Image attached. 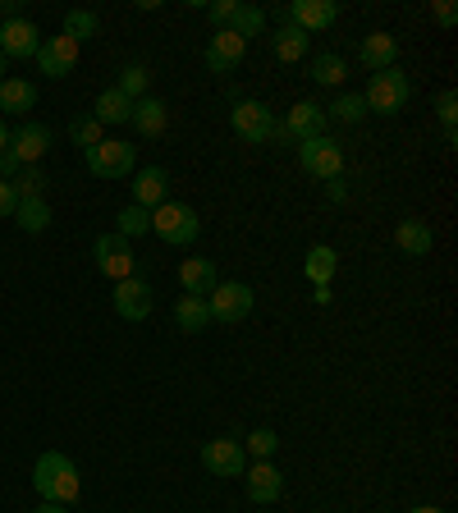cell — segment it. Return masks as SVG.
Listing matches in <instances>:
<instances>
[{"mask_svg": "<svg viewBox=\"0 0 458 513\" xmlns=\"http://www.w3.org/2000/svg\"><path fill=\"white\" fill-rule=\"evenodd\" d=\"M115 225H120V230H115L120 239H142V234L152 230V211H142V207H133L129 202V207L115 216Z\"/></svg>", "mask_w": 458, "mask_h": 513, "instance_id": "1f68e13d", "label": "cell"}, {"mask_svg": "<svg viewBox=\"0 0 458 513\" xmlns=\"http://www.w3.org/2000/svg\"><path fill=\"white\" fill-rule=\"evenodd\" d=\"M202 468H207L211 477H243V472H248V454H243L239 440L220 436V440L202 445Z\"/></svg>", "mask_w": 458, "mask_h": 513, "instance_id": "30bf717a", "label": "cell"}, {"mask_svg": "<svg viewBox=\"0 0 458 513\" xmlns=\"http://www.w3.org/2000/svg\"><path fill=\"white\" fill-rule=\"evenodd\" d=\"M413 513H445V509H436V504H417Z\"/></svg>", "mask_w": 458, "mask_h": 513, "instance_id": "7dc6e473", "label": "cell"}, {"mask_svg": "<svg viewBox=\"0 0 458 513\" xmlns=\"http://www.w3.org/2000/svg\"><path fill=\"white\" fill-rule=\"evenodd\" d=\"M152 284L138 280V275H129V280L115 284V312H120L124 321H147L152 317Z\"/></svg>", "mask_w": 458, "mask_h": 513, "instance_id": "8fae6325", "label": "cell"}, {"mask_svg": "<svg viewBox=\"0 0 458 513\" xmlns=\"http://www.w3.org/2000/svg\"><path fill=\"white\" fill-rule=\"evenodd\" d=\"M33 513H69V504H51V500H42Z\"/></svg>", "mask_w": 458, "mask_h": 513, "instance_id": "ee69618b", "label": "cell"}, {"mask_svg": "<svg viewBox=\"0 0 458 513\" xmlns=\"http://www.w3.org/2000/svg\"><path fill=\"white\" fill-rule=\"evenodd\" d=\"M312 83H321V88H335L339 78H344V55H335V51H321V55H312Z\"/></svg>", "mask_w": 458, "mask_h": 513, "instance_id": "f546056e", "label": "cell"}, {"mask_svg": "<svg viewBox=\"0 0 458 513\" xmlns=\"http://www.w3.org/2000/svg\"><path fill=\"white\" fill-rule=\"evenodd\" d=\"M165 120H170V110H165L161 97L133 101V120H129V124H138L142 138H161V133H165Z\"/></svg>", "mask_w": 458, "mask_h": 513, "instance_id": "44dd1931", "label": "cell"}, {"mask_svg": "<svg viewBox=\"0 0 458 513\" xmlns=\"http://www.w3.org/2000/svg\"><path fill=\"white\" fill-rule=\"evenodd\" d=\"M394 243H399L408 257H426V252H431V243H436V234H431V225H426V220H404V225L394 230Z\"/></svg>", "mask_w": 458, "mask_h": 513, "instance_id": "d4e9b609", "label": "cell"}, {"mask_svg": "<svg viewBox=\"0 0 458 513\" xmlns=\"http://www.w3.org/2000/svg\"><path fill=\"white\" fill-rule=\"evenodd\" d=\"M88 170L97 179H129L133 175V142L120 138H101L97 147H88Z\"/></svg>", "mask_w": 458, "mask_h": 513, "instance_id": "8992f818", "label": "cell"}, {"mask_svg": "<svg viewBox=\"0 0 458 513\" xmlns=\"http://www.w3.org/2000/svg\"><path fill=\"white\" fill-rule=\"evenodd\" d=\"M0 83H5V51H0Z\"/></svg>", "mask_w": 458, "mask_h": 513, "instance_id": "c3c4849f", "label": "cell"}, {"mask_svg": "<svg viewBox=\"0 0 458 513\" xmlns=\"http://www.w3.org/2000/svg\"><path fill=\"white\" fill-rule=\"evenodd\" d=\"M69 138H74L78 147L88 152V147H97V142H101V124L92 120V115H78V120L69 124Z\"/></svg>", "mask_w": 458, "mask_h": 513, "instance_id": "d590c367", "label": "cell"}, {"mask_svg": "<svg viewBox=\"0 0 458 513\" xmlns=\"http://www.w3.org/2000/svg\"><path fill=\"white\" fill-rule=\"evenodd\" d=\"M0 19L10 23V19H23L19 14V0H0Z\"/></svg>", "mask_w": 458, "mask_h": 513, "instance_id": "7bdbcfd3", "label": "cell"}, {"mask_svg": "<svg viewBox=\"0 0 458 513\" xmlns=\"http://www.w3.org/2000/svg\"><path fill=\"white\" fill-rule=\"evenodd\" d=\"M175 321H179V330H188V335L207 330V326H211V307H207V298L184 294V298L175 303Z\"/></svg>", "mask_w": 458, "mask_h": 513, "instance_id": "4316f807", "label": "cell"}, {"mask_svg": "<svg viewBox=\"0 0 458 513\" xmlns=\"http://www.w3.org/2000/svg\"><path fill=\"white\" fill-rule=\"evenodd\" d=\"M10 152L19 156V165H42V156L51 152V129L37 124V120L10 129Z\"/></svg>", "mask_w": 458, "mask_h": 513, "instance_id": "7c38bea8", "label": "cell"}, {"mask_svg": "<svg viewBox=\"0 0 458 513\" xmlns=\"http://www.w3.org/2000/svg\"><path fill=\"white\" fill-rule=\"evenodd\" d=\"M275 449H280V436H275L271 426H257V431H252V436H248V449H243V454H257V459H271Z\"/></svg>", "mask_w": 458, "mask_h": 513, "instance_id": "8d00e7d4", "label": "cell"}, {"mask_svg": "<svg viewBox=\"0 0 458 513\" xmlns=\"http://www.w3.org/2000/svg\"><path fill=\"white\" fill-rule=\"evenodd\" d=\"M0 152H10V124L0 120Z\"/></svg>", "mask_w": 458, "mask_h": 513, "instance_id": "bcb514c9", "label": "cell"}, {"mask_svg": "<svg viewBox=\"0 0 458 513\" xmlns=\"http://www.w3.org/2000/svg\"><path fill=\"white\" fill-rule=\"evenodd\" d=\"M23 165H19V156L14 152H0V179H5V184H14V175H19Z\"/></svg>", "mask_w": 458, "mask_h": 513, "instance_id": "b9f144b4", "label": "cell"}, {"mask_svg": "<svg viewBox=\"0 0 458 513\" xmlns=\"http://www.w3.org/2000/svg\"><path fill=\"white\" fill-rule=\"evenodd\" d=\"M37 106V88L28 78H5L0 83V110H10V115H28Z\"/></svg>", "mask_w": 458, "mask_h": 513, "instance_id": "cb8c5ba5", "label": "cell"}, {"mask_svg": "<svg viewBox=\"0 0 458 513\" xmlns=\"http://www.w3.org/2000/svg\"><path fill=\"white\" fill-rule=\"evenodd\" d=\"M330 298H335V294H330V284H321L317 294H312V303H317V307H326V303H330Z\"/></svg>", "mask_w": 458, "mask_h": 513, "instance_id": "f6af8a7d", "label": "cell"}, {"mask_svg": "<svg viewBox=\"0 0 458 513\" xmlns=\"http://www.w3.org/2000/svg\"><path fill=\"white\" fill-rule=\"evenodd\" d=\"M14 225L23 234H42L51 225V207H46V197H19V207H14Z\"/></svg>", "mask_w": 458, "mask_h": 513, "instance_id": "484cf974", "label": "cell"}, {"mask_svg": "<svg viewBox=\"0 0 458 513\" xmlns=\"http://www.w3.org/2000/svg\"><path fill=\"white\" fill-rule=\"evenodd\" d=\"M307 42H312V37H307L303 28L284 23L280 33H275V55H280L284 65H294V60H303V55H307Z\"/></svg>", "mask_w": 458, "mask_h": 513, "instance_id": "83f0119b", "label": "cell"}, {"mask_svg": "<svg viewBox=\"0 0 458 513\" xmlns=\"http://www.w3.org/2000/svg\"><path fill=\"white\" fill-rule=\"evenodd\" d=\"M92 120L101 124V129H106V124H129L133 120V101L124 97L120 88H106L97 97V110H92Z\"/></svg>", "mask_w": 458, "mask_h": 513, "instance_id": "603a6c76", "label": "cell"}, {"mask_svg": "<svg viewBox=\"0 0 458 513\" xmlns=\"http://www.w3.org/2000/svg\"><path fill=\"white\" fill-rule=\"evenodd\" d=\"M243 55H248V42L239 33H229V28H216L207 42V65L211 74H229V69L243 65Z\"/></svg>", "mask_w": 458, "mask_h": 513, "instance_id": "2e32d148", "label": "cell"}, {"mask_svg": "<svg viewBox=\"0 0 458 513\" xmlns=\"http://www.w3.org/2000/svg\"><path fill=\"white\" fill-rule=\"evenodd\" d=\"M243 481H248V500L252 504H275L284 495V472L275 468L271 459H257Z\"/></svg>", "mask_w": 458, "mask_h": 513, "instance_id": "ac0fdd59", "label": "cell"}, {"mask_svg": "<svg viewBox=\"0 0 458 513\" xmlns=\"http://www.w3.org/2000/svg\"><path fill=\"white\" fill-rule=\"evenodd\" d=\"M92 257H97V271L106 275V280H129L133 271H138V257H133V243L120 239V234H101L97 243H92Z\"/></svg>", "mask_w": 458, "mask_h": 513, "instance_id": "52a82bcc", "label": "cell"}, {"mask_svg": "<svg viewBox=\"0 0 458 513\" xmlns=\"http://www.w3.org/2000/svg\"><path fill=\"white\" fill-rule=\"evenodd\" d=\"M408 74H399V65L394 69H381V74H371L367 92H362V106L376 110V115H399V110L408 106Z\"/></svg>", "mask_w": 458, "mask_h": 513, "instance_id": "3957f363", "label": "cell"}, {"mask_svg": "<svg viewBox=\"0 0 458 513\" xmlns=\"http://www.w3.org/2000/svg\"><path fill=\"white\" fill-rule=\"evenodd\" d=\"M436 115H440V124H445V129H454V124H458V97H454V88H445L436 97Z\"/></svg>", "mask_w": 458, "mask_h": 513, "instance_id": "74e56055", "label": "cell"}, {"mask_svg": "<svg viewBox=\"0 0 458 513\" xmlns=\"http://www.w3.org/2000/svg\"><path fill=\"white\" fill-rule=\"evenodd\" d=\"M33 491L42 495V500H51V504H74L78 491H83L74 459H65L60 449L42 454V459H37V468H33Z\"/></svg>", "mask_w": 458, "mask_h": 513, "instance_id": "6da1fadb", "label": "cell"}, {"mask_svg": "<svg viewBox=\"0 0 458 513\" xmlns=\"http://www.w3.org/2000/svg\"><path fill=\"white\" fill-rule=\"evenodd\" d=\"M303 271H307V280H312V289H321V284L335 280V271H339V252H335V248H326V243L307 248Z\"/></svg>", "mask_w": 458, "mask_h": 513, "instance_id": "7402d4cb", "label": "cell"}, {"mask_svg": "<svg viewBox=\"0 0 458 513\" xmlns=\"http://www.w3.org/2000/svg\"><path fill=\"white\" fill-rule=\"evenodd\" d=\"M431 14H436L440 28H454V23H458V10L449 5V0H436V5H431Z\"/></svg>", "mask_w": 458, "mask_h": 513, "instance_id": "ab89813d", "label": "cell"}, {"mask_svg": "<svg viewBox=\"0 0 458 513\" xmlns=\"http://www.w3.org/2000/svg\"><path fill=\"white\" fill-rule=\"evenodd\" d=\"M207 307H211V321H220V326H239V321L252 317L257 298H252L248 284L225 280V284H216V289L207 294Z\"/></svg>", "mask_w": 458, "mask_h": 513, "instance_id": "277c9868", "label": "cell"}, {"mask_svg": "<svg viewBox=\"0 0 458 513\" xmlns=\"http://www.w3.org/2000/svg\"><path fill=\"white\" fill-rule=\"evenodd\" d=\"M37 46H42V33L33 28V19L0 23V51H5V60H28V55L37 60Z\"/></svg>", "mask_w": 458, "mask_h": 513, "instance_id": "9a60e30c", "label": "cell"}, {"mask_svg": "<svg viewBox=\"0 0 458 513\" xmlns=\"http://www.w3.org/2000/svg\"><path fill=\"white\" fill-rule=\"evenodd\" d=\"M152 234H161L165 243L188 248V243H197V234H202V220H197V211L188 207V202H161V207L152 211Z\"/></svg>", "mask_w": 458, "mask_h": 513, "instance_id": "7a4b0ae2", "label": "cell"}, {"mask_svg": "<svg viewBox=\"0 0 458 513\" xmlns=\"http://www.w3.org/2000/svg\"><path fill=\"white\" fill-rule=\"evenodd\" d=\"M229 120H234V133L243 142H271L275 138V110L262 106V101H239V106L229 110Z\"/></svg>", "mask_w": 458, "mask_h": 513, "instance_id": "9c48e42d", "label": "cell"}, {"mask_svg": "<svg viewBox=\"0 0 458 513\" xmlns=\"http://www.w3.org/2000/svg\"><path fill=\"white\" fill-rule=\"evenodd\" d=\"M326 106H317V101H298L294 110H289V120L275 124V138L280 142H307V138H321L326 133Z\"/></svg>", "mask_w": 458, "mask_h": 513, "instance_id": "ba28073f", "label": "cell"}, {"mask_svg": "<svg viewBox=\"0 0 458 513\" xmlns=\"http://www.w3.org/2000/svg\"><path fill=\"white\" fill-rule=\"evenodd\" d=\"M37 65H42L46 78H69L78 65V42H69L65 33L60 37H46L42 46H37Z\"/></svg>", "mask_w": 458, "mask_h": 513, "instance_id": "5bb4252c", "label": "cell"}, {"mask_svg": "<svg viewBox=\"0 0 458 513\" xmlns=\"http://www.w3.org/2000/svg\"><path fill=\"white\" fill-rule=\"evenodd\" d=\"M14 207H19V193H14V184L0 179V216H14Z\"/></svg>", "mask_w": 458, "mask_h": 513, "instance_id": "60d3db41", "label": "cell"}, {"mask_svg": "<svg viewBox=\"0 0 458 513\" xmlns=\"http://www.w3.org/2000/svg\"><path fill=\"white\" fill-rule=\"evenodd\" d=\"M284 10H289V23H294V28H303L307 37H312V33H326L330 23L339 19V5H335V0H294V5H284Z\"/></svg>", "mask_w": 458, "mask_h": 513, "instance_id": "e0dca14e", "label": "cell"}, {"mask_svg": "<svg viewBox=\"0 0 458 513\" xmlns=\"http://www.w3.org/2000/svg\"><path fill=\"white\" fill-rule=\"evenodd\" d=\"M326 115H335V120H344V124H358L362 115H367V106H362V97H358V92H339V97H335V106H330Z\"/></svg>", "mask_w": 458, "mask_h": 513, "instance_id": "e575fe53", "label": "cell"}, {"mask_svg": "<svg viewBox=\"0 0 458 513\" xmlns=\"http://www.w3.org/2000/svg\"><path fill=\"white\" fill-rule=\"evenodd\" d=\"M179 284H184V294L207 298L220 284V275H216V266H211V257H188V262L179 266Z\"/></svg>", "mask_w": 458, "mask_h": 513, "instance_id": "ffe728a7", "label": "cell"}, {"mask_svg": "<svg viewBox=\"0 0 458 513\" xmlns=\"http://www.w3.org/2000/svg\"><path fill=\"white\" fill-rule=\"evenodd\" d=\"M298 165H303L312 179H339V170H344V147H339L330 133H321V138H307L298 142Z\"/></svg>", "mask_w": 458, "mask_h": 513, "instance_id": "5b68a950", "label": "cell"}, {"mask_svg": "<svg viewBox=\"0 0 458 513\" xmlns=\"http://www.w3.org/2000/svg\"><path fill=\"white\" fill-rule=\"evenodd\" d=\"M262 28H266V10H257V5H239L234 19H229V33H239L243 42H252Z\"/></svg>", "mask_w": 458, "mask_h": 513, "instance_id": "4dcf8cb0", "label": "cell"}, {"mask_svg": "<svg viewBox=\"0 0 458 513\" xmlns=\"http://www.w3.org/2000/svg\"><path fill=\"white\" fill-rule=\"evenodd\" d=\"M147 83H152V74H147L142 65H129L120 74V83H115V88H120L129 101H142V97H147Z\"/></svg>", "mask_w": 458, "mask_h": 513, "instance_id": "836d02e7", "label": "cell"}, {"mask_svg": "<svg viewBox=\"0 0 458 513\" xmlns=\"http://www.w3.org/2000/svg\"><path fill=\"white\" fill-rule=\"evenodd\" d=\"M46 184H51V179L42 175V165H23L19 175H14V193L19 197H42Z\"/></svg>", "mask_w": 458, "mask_h": 513, "instance_id": "d6a6232c", "label": "cell"}, {"mask_svg": "<svg viewBox=\"0 0 458 513\" xmlns=\"http://www.w3.org/2000/svg\"><path fill=\"white\" fill-rule=\"evenodd\" d=\"M234 10H239V0H216V5H211V23H216V28H229Z\"/></svg>", "mask_w": 458, "mask_h": 513, "instance_id": "f35d334b", "label": "cell"}, {"mask_svg": "<svg viewBox=\"0 0 458 513\" xmlns=\"http://www.w3.org/2000/svg\"><path fill=\"white\" fill-rule=\"evenodd\" d=\"M60 33H65L69 42L83 46L88 37H97V33H101V19H97L92 10H69V14H65V28H60Z\"/></svg>", "mask_w": 458, "mask_h": 513, "instance_id": "f1b7e54d", "label": "cell"}, {"mask_svg": "<svg viewBox=\"0 0 458 513\" xmlns=\"http://www.w3.org/2000/svg\"><path fill=\"white\" fill-rule=\"evenodd\" d=\"M358 60L371 69V74H381V69H394L399 65V42L390 33H367L358 46Z\"/></svg>", "mask_w": 458, "mask_h": 513, "instance_id": "d6986e66", "label": "cell"}, {"mask_svg": "<svg viewBox=\"0 0 458 513\" xmlns=\"http://www.w3.org/2000/svg\"><path fill=\"white\" fill-rule=\"evenodd\" d=\"M129 188H133V207H142V211H156L161 202H170V175H165L161 165H142Z\"/></svg>", "mask_w": 458, "mask_h": 513, "instance_id": "4fadbf2b", "label": "cell"}]
</instances>
